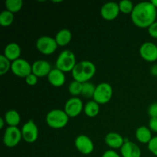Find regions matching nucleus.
Listing matches in <instances>:
<instances>
[{
	"instance_id": "obj_11",
	"label": "nucleus",
	"mask_w": 157,
	"mask_h": 157,
	"mask_svg": "<svg viewBox=\"0 0 157 157\" xmlns=\"http://www.w3.org/2000/svg\"><path fill=\"white\" fill-rule=\"evenodd\" d=\"M75 145L77 150L84 155H89L93 153L94 145L90 137L84 134L77 136L75 141Z\"/></svg>"
},
{
	"instance_id": "obj_38",
	"label": "nucleus",
	"mask_w": 157,
	"mask_h": 157,
	"mask_svg": "<svg viewBox=\"0 0 157 157\" xmlns=\"http://www.w3.org/2000/svg\"><path fill=\"white\" fill-rule=\"evenodd\" d=\"M53 2H61V1H53Z\"/></svg>"
},
{
	"instance_id": "obj_20",
	"label": "nucleus",
	"mask_w": 157,
	"mask_h": 157,
	"mask_svg": "<svg viewBox=\"0 0 157 157\" xmlns=\"http://www.w3.org/2000/svg\"><path fill=\"white\" fill-rule=\"evenodd\" d=\"M55 38L58 46L64 47L71 42L72 39V34L69 29H63L57 32Z\"/></svg>"
},
{
	"instance_id": "obj_24",
	"label": "nucleus",
	"mask_w": 157,
	"mask_h": 157,
	"mask_svg": "<svg viewBox=\"0 0 157 157\" xmlns=\"http://www.w3.org/2000/svg\"><path fill=\"white\" fill-rule=\"evenodd\" d=\"M5 5H6V10L15 14L21 9L23 6V1L22 0H6Z\"/></svg>"
},
{
	"instance_id": "obj_10",
	"label": "nucleus",
	"mask_w": 157,
	"mask_h": 157,
	"mask_svg": "<svg viewBox=\"0 0 157 157\" xmlns=\"http://www.w3.org/2000/svg\"><path fill=\"white\" fill-rule=\"evenodd\" d=\"M84 104L79 98L72 97L65 103L64 110L69 117H76L84 110Z\"/></svg>"
},
{
	"instance_id": "obj_27",
	"label": "nucleus",
	"mask_w": 157,
	"mask_h": 157,
	"mask_svg": "<svg viewBox=\"0 0 157 157\" xmlns=\"http://www.w3.org/2000/svg\"><path fill=\"white\" fill-rule=\"evenodd\" d=\"M83 84L74 80L68 86V91L73 97H77L81 94Z\"/></svg>"
},
{
	"instance_id": "obj_30",
	"label": "nucleus",
	"mask_w": 157,
	"mask_h": 157,
	"mask_svg": "<svg viewBox=\"0 0 157 157\" xmlns=\"http://www.w3.org/2000/svg\"><path fill=\"white\" fill-rule=\"evenodd\" d=\"M25 82L29 86H35L38 83V77L33 73L30 74L25 78Z\"/></svg>"
},
{
	"instance_id": "obj_7",
	"label": "nucleus",
	"mask_w": 157,
	"mask_h": 157,
	"mask_svg": "<svg viewBox=\"0 0 157 157\" xmlns=\"http://www.w3.org/2000/svg\"><path fill=\"white\" fill-rule=\"evenodd\" d=\"M22 139L21 130L17 127H8L3 136V143L9 148H12L18 145Z\"/></svg>"
},
{
	"instance_id": "obj_19",
	"label": "nucleus",
	"mask_w": 157,
	"mask_h": 157,
	"mask_svg": "<svg viewBox=\"0 0 157 157\" xmlns=\"http://www.w3.org/2000/svg\"><path fill=\"white\" fill-rule=\"evenodd\" d=\"M135 136L136 140L143 144H148L153 139L152 131L149 127L146 126H141L138 127L135 133Z\"/></svg>"
},
{
	"instance_id": "obj_29",
	"label": "nucleus",
	"mask_w": 157,
	"mask_h": 157,
	"mask_svg": "<svg viewBox=\"0 0 157 157\" xmlns=\"http://www.w3.org/2000/svg\"><path fill=\"white\" fill-rule=\"evenodd\" d=\"M148 149L154 156L157 157V136H153L148 144Z\"/></svg>"
},
{
	"instance_id": "obj_9",
	"label": "nucleus",
	"mask_w": 157,
	"mask_h": 157,
	"mask_svg": "<svg viewBox=\"0 0 157 157\" xmlns=\"http://www.w3.org/2000/svg\"><path fill=\"white\" fill-rule=\"evenodd\" d=\"M11 71L15 76L25 78L28 75L32 73V66L26 60L19 58L12 62Z\"/></svg>"
},
{
	"instance_id": "obj_13",
	"label": "nucleus",
	"mask_w": 157,
	"mask_h": 157,
	"mask_svg": "<svg viewBox=\"0 0 157 157\" xmlns=\"http://www.w3.org/2000/svg\"><path fill=\"white\" fill-rule=\"evenodd\" d=\"M119 4L115 2H108L103 5L101 9V15L104 19L107 21H113L119 15Z\"/></svg>"
},
{
	"instance_id": "obj_26",
	"label": "nucleus",
	"mask_w": 157,
	"mask_h": 157,
	"mask_svg": "<svg viewBox=\"0 0 157 157\" xmlns=\"http://www.w3.org/2000/svg\"><path fill=\"white\" fill-rule=\"evenodd\" d=\"M118 4H119L121 12L125 14V15H128V14L131 15L135 6L133 2L130 1V0H122Z\"/></svg>"
},
{
	"instance_id": "obj_21",
	"label": "nucleus",
	"mask_w": 157,
	"mask_h": 157,
	"mask_svg": "<svg viewBox=\"0 0 157 157\" xmlns=\"http://www.w3.org/2000/svg\"><path fill=\"white\" fill-rule=\"evenodd\" d=\"M4 119L9 127H17L21 121V117L15 110H9L5 114Z\"/></svg>"
},
{
	"instance_id": "obj_16",
	"label": "nucleus",
	"mask_w": 157,
	"mask_h": 157,
	"mask_svg": "<svg viewBox=\"0 0 157 157\" xmlns=\"http://www.w3.org/2000/svg\"><path fill=\"white\" fill-rule=\"evenodd\" d=\"M48 80L52 86L55 87H60L64 85V83H65V75L61 70L55 67V68L52 69L50 73L48 74Z\"/></svg>"
},
{
	"instance_id": "obj_8",
	"label": "nucleus",
	"mask_w": 157,
	"mask_h": 157,
	"mask_svg": "<svg viewBox=\"0 0 157 157\" xmlns=\"http://www.w3.org/2000/svg\"><path fill=\"white\" fill-rule=\"evenodd\" d=\"M21 136L22 139L29 144H33L38 140V128L32 120H29L21 127Z\"/></svg>"
},
{
	"instance_id": "obj_12",
	"label": "nucleus",
	"mask_w": 157,
	"mask_h": 157,
	"mask_svg": "<svg viewBox=\"0 0 157 157\" xmlns=\"http://www.w3.org/2000/svg\"><path fill=\"white\" fill-rule=\"evenodd\" d=\"M141 58L148 62H154L157 60V45L151 41L143 43L140 48Z\"/></svg>"
},
{
	"instance_id": "obj_4",
	"label": "nucleus",
	"mask_w": 157,
	"mask_h": 157,
	"mask_svg": "<svg viewBox=\"0 0 157 157\" xmlns=\"http://www.w3.org/2000/svg\"><path fill=\"white\" fill-rule=\"evenodd\" d=\"M76 64V58L75 54L70 50H64L61 52L58 55L55 63L57 68L64 73L71 72Z\"/></svg>"
},
{
	"instance_id": "obj_28",
	"label": "nucleus",
	"mask_w": 157,
	"mask_h": 157,
	"mask_svg": "<svg viewBox=\"0 0 157 157\" xmlns=\"http://www.w3.org/2000/svg\"><path fill=\"white\" fill-rule=\"evenodd\" d=\"M12 67V61H9L4 55H0V75H4L11 70Z\"/></svg>"
},
{
	"instance_id": "obj_15",
	"label": "nucleus",
	"mask_w": 157,
	"mask_h": 157,
	"mask_svg": "<svg viewBox=\"0 0 157 157\" xmlns=\"http://www.w3.org/2000/svg\"><path fill=\"white\" fill-rule=\"evenodd\" d=\"M121 153L123 157H141V150L137 144L128 141L124 143L121 148Z\"/></svg>"
},
{
	"instance_id": "obj_1",
	"label": "nucleus",
	"mask_w": 157,
	"mask_h": 157,
	"mask_svg": "<svg viewBox=\"0 0 157 157\" xmlns=\"http://www.w3.org/2000/svg\"><path fill=\"white\" fill-rule=\"evenodd\" d=\"M133 24L141 29H148L156 21L157 9L152 2H141L135 5L130 15Z\"/></svg>"
},
{
	"instance_id": "obj_6",
	"label": "nucleus",
	"mask_w": 157,
	"mask_h": 157,
	"mask_svg": "<svg viewBox=\"0 0 157 157\" xmlns=\"http://www.w3.org/2000/svg\"><path fill=\"white\" fill-rule=\"evenodd\" d=\"M58 46L55 38L47 35L41 36L36 41V48L38 52L45 55L53 54L56 51Z\"/></svg>"
},
{
	"instance_id": "obj_25",
	"label": "nucleus",
	"mask_w": 157,
	"mask_h": 157,
	"mask_svg": "<svg viewBox=\"0 0 157 157\" xmlns=\"http://www.w3.org/2000/svg\"><path fill=\"white\" fill-rule=\"evenodd\" d=\"M95 89H96V86L94 84L90 82H86L83 84L82 87V92H81V95L86 98H93L94 94Z\"/></svg>"
},
{
	"instance_id": "obj_3",
	"label": "nucleus",
	"mask_w": 157,
	"mask_h": 157,
	"mask_svg": "<svg viewBox=\"0 0 157 157\" xmlns=\"http://www.w3.org/2000/svg\"><path fill=\"white\" fill-rule=\"evenodd\" d=\"M69 117L64 110L54 109L47 113L46 124L53 129H61L66 127L69 121Z\"/></svg>"
},
{
	"instance_id": "obj_31",
	"label": "nucleus",
	"mask_w": 157,
	"mask_h": 157,
	"mask_svg": "<svg viewBox=\"0 0 157 157\" xmlns=\"http://www.w3.org/2000/svg\"><path fill=\"white\" fill-rule=\"evenodd\" d=\"M148 33L152 38L157 39V21L148 28Z\"/></svg>"
},
{
	"instance_id": "obj_17",
	"label": "nucleus",
	"mask_w": 157,
	"mask_h": 157,
	"mask_svg": "<svg viewBox=\"0 0 157 157\" xmlns=\"http://www.w3.org/2000/svg\"><path fill=\"white\" fill-rule=\"evenodd\" d=\"M21 50L20 46L18 44L15 42H11L9 43L6 46L4 49V56L7 58L10 61L13 62V61H16V60L19 59L20 56H21Z\"/></svg>"
},
{
	"instance_id": "obj_32",
	"label": "nucleus",
	"mask_w": 157,
	"mask_h": 157,
	"mask_svg": "<svg viewBox=\"0 0 157 157\" xmlns=\"http://www.w3.org/2000/svg\"><path fill=\"white\" fill-rule=\"evenodd\" d=\"M148 113L150 117L157 118V102L153 103L150 106L148 109Z\"/></svg>"
},
{
	"instance_id": "obj_33",
	"label": "nucleus",
	"mask_w": 157,
	"mask_h": 157,
	"mask_svg": "<svg viewBox=\"0 0 157 157\" xmlns=\"http://www.w3.org/2000/svg\"><path fill=\"white\" fill-rule=\"evenodd\" d=\"M149 128L150 129L152 132L157 133V118L156 117H150L149 121Z\"/></svg>"
},
{
	"instance_id": "obj_37",
	"label": "nucleus",
	"mask_w": 157,
	"mask_h": 157,
	"mask_svg": "<svg viewBox=\"0 0 157 157\" xmlns=\"http://www.w3.org/2000/svg\"><path fill=\"white\" fill-rule=\"evenodd\" d=\"M152 3H153V5H154V6L157 9V0H152Z\"/></svg>"
},
{
	"instance_id": "obj_36",
	"label": "nucleus",
	"mask_w": 157,
	"mask_h": 157,
	"mask_svg": "<svg viewBox=\"0 0 157 157\" xmlns=\"http://www.w3.org/2000/svg\"><path fill=\"white\" fill-rule=\"evenodd\" d=\"M5 124H6V121H5V119L3 117H1V119H0V128L2 129L4 127Z\"/></svg>"
},
{
	"instance_id": "obj_14",
	"label": "nucleus",
	"mask_w": 157,
	"mask_h": 157,
	"mask_svg": "<svg viewBox=\"0 0 157 157\" xmlns=\"http://www.w3.org/2000/svg\"><path fill=\"white\" fill-rule=\"evenodd\" d=\"M32 66V73L36 75L38 78L45 77L48 75L52 71V66L48 61L45 60H38L35 61Z\"/></svg>"
},
{
	"instance_id": "obj_18",
	"label": "nucleus",
	"mask_w": 157,
	"mask_h": 157,
	"mask_svg": "<svg viewBox=\"0 0 157 157\" xmlns=\"http://www.w3.org/2000/svg\"><path fill=\"white\" fill-rule=\"evenodd\" d=\"M105 143L108 147L113 150L121 149L124 144V138L120 133L110 132L106 135Z\"/></svg>"
},
{
	"instance_id": "obj_22",
	"label": "nucleus",
	"mask_w": 157,
	"mask_h": 157,
	"mask_svg": "<svg viewBox=\"0 0 157 157\" xmlns=\"http://www.w3.org/2000/svg\"><path fill=\"white\" fill-rule=\"evenodd\" d=\"M100 104L96 101H90L84 105V112L88 117H95L100 111Z\"/></svg>"
},
{
	"instance_id": "obj_23",
	"label": "nucleus",
	"mask_w": 157,
	"mask_h": 157,
	"mask_svg": "<svg viewBox=\"0 0 157 157\" xmlns=\"http://www.w3.org/2000/svg\"><path fill=\"white\" fill-rule=\"evenodd\" d=\"M14 18V14L6 9L0 13V25L2 27H9L13 23Z\"/></svg>"
},
{
	"instance_id": "obj_35",
	"label": "nucleus",
	"mask_w": 157,
	"mask_h": 157,
	"mask_svg": "<svg viewBox=\"0 0 157 157\" xmlns=\"http://www.w3.org/2000/svg\"><path fill=\"white\" fill-rule=\"evenodd\" d=\"M150 73L153 76L157 77V64L152 66L151 69H150Z\"/></svg>"
},
{
	"instance_id": "obj_2",
	"label": "nucleus",
	"mask_w": 157,
	"mask_h": 157,
	"mask_svg": "<svg viewBox=\"0 0 157 157\" xmlns=\"http://www.w3.org/2000/svg\"><path fill=\"white\" fill-rule=\"evenodd\" d=\"M96 66L90 61H81L77 63L71 71L75 81L80 83L88 82L96 73Z\"/></svg>"
},
{
	"instance_id": "obj_5",
	"label": "nucleus",
	"mask_w": 157,
	"mask_h": 157,
	"mask_svg": "<svg viewBox=\"0 0 157 157\" xmlns=\"http://www.w3.org/2000/svg\"><path fill=\"white\" fill-rule=\"evenodd\" d=\"M113 96V88L110 84L103 82L96 86L94 101L99 104H105L111 100Z\"/></svg>"
},
{
	"instance_id": "obj_34",
	"label": "nucleus",
	"mask_w": 157,
	"mask_h": 157,
	"mask_svg": "<svg viewBox=\"0 0 157 157\" xmlns=\"http://www.w3.org/2000/svg\"><path fill=\"white\" fill-rule=\"evenodd\" d=\"M102 157H121V156L113 150H109L103 153Z\"/></svg>"
}]
</instances>
